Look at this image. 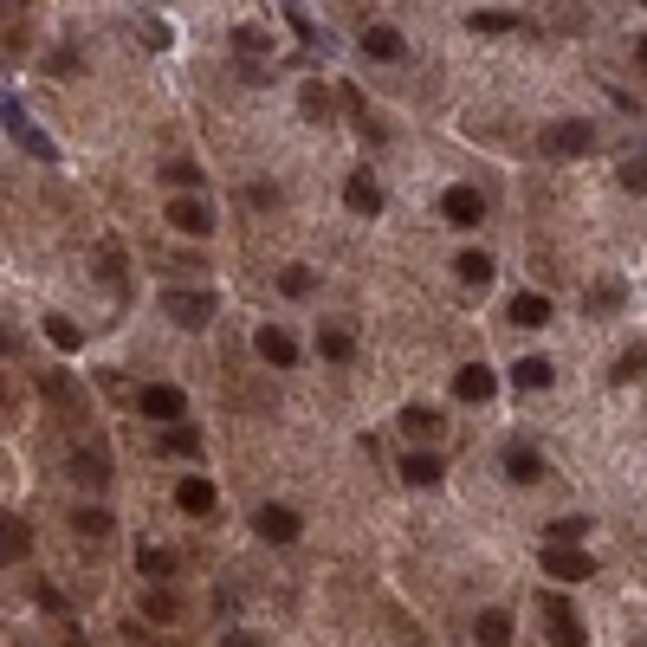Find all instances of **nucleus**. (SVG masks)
<instances>
[{
    "mask_svg": "<svg viewBox=\"0 0 647 647\" xmlns=\"http://www.w3.org/2000/svg\"><path fill=\"white\" fill-rule=\"evenodd\" d=\"M402 479H408V486H440V460H434V453H408Z\"/></svg>",
    "mask_w": 647,
    "mask_h": 647,
    "instance_id": "nucleus-25",
    "label": "nucleus"
},
{
    "mask_svg": "<svg viewBox=\"0 0 647 647\" xmlns=\"http://www.w3.org/2000/svg\"><path fill=\"white\" fill-rule=\"evenodd\" d=\"M343 201H350L356 214H382V188H376V175H350V182H343Z\"/></svg>",
    "mask_w": 647,
    "mask_h": 647,
    "instance_id": "nucleus-14",
    "label": "nucleus"
},
{
    "mask_svg": "<svg viewBox=\"0 0 647 647\" xmlns=\"http://www.w3.org/2000/svg\"><path fill=\"white\" fill-rule=\"evenodd\" d=\"M0 356H13V337H7V330H0Z\"/></svg>",
    "mask_w": 647,
    "mask_h": 647,
    "instance_id": "nucleus-43",
    "label": "nucleus"
},
{
    "mask_svg": "<svg viewBox=\"0 0 647 647\" xmlns=\"http://www.w3.org/2000/svg\"><path fill=\"white\" fill-rule=\"evenodd\" d=\"M538 143L550 149V156H589V149H596V130H589L583 117H557V123H544Z\"/></svg>",
    "mask_w": 647,
    "mask_h": 647,
    "instance_id": "nucleus-4",
    "label": "nucleus"
},
{
    "mask_svg": "<svg viewBox=\"0 0 647 647\" xmlns=\"http://www.w3.org/2000/svg\"><path fill=\"white\" fill-rule=\"evenodd\" d=\"M259 538L266 544H292L298 538V512L292 505H266V512H259Z\"/></svg>",
    "mask_w": 647,
    "mask_h": 647,
    "instance_id": "nucleus-11",
    "label": "nucleus"
},
{
    "mask_svg": "<svg viewBox=\"0 0 647 647\" xmlns=\"http://www.w3.org/2000/svg\"><path fill=\"white\" fill-rule=\"evenodd\" d=\"M169 227H175V233H208V227H214L208 201H201V195H175V201H169Z\"/></svg>",
    "mask_w": 647,
    "mask_h": 647,
    "instance_id": "nucleus-9",
    "label": "nucleus"
},
{
    "mask_svg": "<svg viewBox=\"0 0 647 647\" xmlns=\"http://www.w3.org/2000/svg\"><path fill=\"white\" fill-rule=\"evenodd\" d=\"M259 356H266L272 369H292V363H298V343L285 337L279 324H266V330H259Z\"/></svg>",
    "mask_w": 647,
    "mask_h": 647,
    "instance_id": "nucleus-12",
    "label": "nucleus"
},
{
    "mask_svg": "<svg viewBox=\"0 0 647 647\" xmlns=\"http://www.w3.org/2000/svg\"><path fill=\"white\" fill-rule=\"evenodd\" d=\"M622 188H628V195H641V188H647V162H641V156L622 162Z\"/></svg>",
    "mask_w": 647,
    "mask_h": 647,
    "instance_id": "nucleus-33",
    "label": "nucleus"
},
{
    "mask_svg": "<svg viewBox=\"0 0 647 647\" xmlns=\"http://www.w3.org/2000/svg\"><path fill=\"white\" fill-rule=\"evenodd\" d=\"M65 466H72V479H78V486H91V492L110 486V460L98 447H72V453H65Z\"/></svg>",
    "mask_w": 647,
    "mask_h": 647,
    "instance_id": "nucleus-8",
    "label": "nucleus"
},
{
    "mask_svg": "<svg viewBox=\"0 0 647 647\" xmlns=\"http://www.w3.org/2000/svg\"><path fill=\"white\" fill-rule=\"evenodd\" d=\"M544 570L557 576V583H589V576H596V557H589V550H557V544H544Z\"/></svg>",
    "mask_w": 647,
    "mask_h": 647,
    "instance_id": "nucleus-5",
    "label": "nucleus"
},
{
    "mask_svg": "<svg viewBox=\"0 0 647 647\" xmlns=\"http://www.w3.org/2000/svg\"><path fill=\"white\" fill-rule=\"evenodd\" d=\"M318 356H324V363H350V356H356V337L343 324H324L318 330Z\"/></svg>",
    "mask_w": 647,
    "mask_h": 647,
    "instance_id": "nucleus-15",
    "label": "nucleus"
},
{
    "mask_svg": "<svg viewBox=\"0 0 647 647\" xmlns=\"http://www.w3.org/2000/svg\"><path fill=\"white\" fill-rule=\"evenodd\" d=\"M162 447H175V453H201V434H195V428H175V434H162Z\"/></svg>",
    "mask_w": 647,
    "mask_h": 647,
    "instance_id": "nucleus-39",
    "label": "nucleus"
},
{
    "mask_svg": "<svg viewBox=\"0 0 647 647\" xmlns=\"http://www.w3.org/2000/svg\"><path fill=\"white\" fill-rule=\"evenodd\" d=\"M298 104H305V117H311V123H324V117H330V91H324V85H305V91H298Z\"/></svg>",
    "mask_w": 647,
    "mask_h": 647,
    "instance_id": "nucleus-29",
    "label": "nucleus"
},
{
    "mask_svg": "<svg viewBox=\"0 0 647 647\" xmlns=\"http://www.w3.org/2000/svg\"><path fill=\"white\" fill-rule=\"evenodd\" d=\"M220 647H259V641H253V635H227Z\"/></svg>",
    "mask_w": 647,
    "mask_h": 647,
    "instance_id": "nucleus-42",
    "label": "nucleus"
},
{
    "mask_svg": "<svg viewBox=\"0 0 647 647\" xmlns=\"http://www.w3.org/2000/svg\"><path fill=\"white\" fill-rule=\"evenodd\" d=\"M143 615L149 622H175V596L169 589H143Z\"/></svg>",
    "mask_w": 647,
    "mask_h": 647,
    "instance_id": "nucleus-28",
    "label": "nucleus"
},
{
    "mask_svg": "<svg viewBox=\"0 0 647 647\" xmlns=\"http://www.w3.org/2000/svg\"><path fill=\"white\" fill-rule=\"evenodd\" d=\"M440 214L453 220V227H479V220H486V201H479V188H447V201H440Z\"/></svg>",
    "mask_w": 647,
    "mask_h": 647,
    "instance_id": "nucleus-7",
    "label": "nucleus"
},
{
    "mask_svg": "<svg viewBox=\"0 0 647 647\" xmlns=\"http://www.w3.org/2000/svg\"><path fill=\"white\" fill-rule=\"evenodd\" d=\"M512 324H525V330L550 324V298H544V292H518V298H512Z\"/></svg>",
    "mask_w": 647,
    "mask_h": 647,
    "instance_id": "nucleus-17",
    "label": "nucleus"
},
{
    "mask_svg": "<svg viewBox=\"0 0 647 647\" xmlns=\"http://www.w3.org/2000/svg\"><path fill=\"white\" fill-rule=\"evenodd\" d=\"M505 473H512L518 486H538V479H544V460L531 447H505Z\"/></svg>",
    "mask_w": 647,
    "mask_h": 647,
    "instance_id": "nucleus-16",
    "label": "nucleus"
},
{
    "mask_svg": "<svg viewBox=\"0 0 647 647\" xmlns=\"http://www.w3.org/2000/svg\"><path fill=\"white\" fill-rule=\"evenodd\" d=\"M466 26H473V33H512L518 13L512 7H479V13H466Z\"/></svg>",
    "mask_w": 647,
    "mask_h": 647,
    "instance_id": "nucleus-23",
    "label": "nucleus"
},
{
    "mask_svg": "<svg viewBox=\"0 0 647 647\" xmlns=\"http://www.w3.org/2000/svg\"><path fill=\"white\" fill-rule=\"evenodd\" d=\"M26 550H33L26 525H20V518H0V563H7V557H26Z\"/></svg>",
    "mask_w": 647,
    "mask_h": 647,
    "instance_id": "nucleus-26",
    "label": "nucleus"
},
{
    "mask_svg": "<svg viewBox=\"0 0 647 647\" xmlns=\"http://www.w3.org/2000/svg\"><path fill=\"white\" fill-rule=\"evenodd\" d=\"M46 337L59 343V350H78V324H65V318H46Z\"/></svg>",
    "mask_w": 647,
    "mask_h": 647,
    "instance_id": "nucleus-34",
    "label": "nucleus"
},
{
    "mask_svg": "<svg viewBox=\"0 0 647 647\" xmlns=\"http://www.w3.org/2000/svg\"><path fill=\"white\" fill-rule=\"evenodd\" d=\"M285 20H292V33L305 39V46H318V26H311V13H305V7H285Z\"/></svg>",
    "mask_w": 647,
    "mask_h": 647,
    "instance_id": "nucleus-35",
    "label": "nucleus"
},
{
    "mask_svg": "<svg viewBox=\"0 0 647 647\" xmlns=\"http://www.w3.org/2000/svg\"><path fill=\"white\" fill-rule=\"evenodd\" d=\"M214 292H195V285H162V318L182 330H208L214 324Z\"/></svg>",
    "mask_w": 647,
    "mask_h": 647,
    "instance_id": "nucleus-1",
    "label": "nucleus"
},
{
    "mask_svg": "<svg viewBox=\"0 0 647 647\" xmlns=\"http://www.w3.org/2000/svg\"><path fill=\"white\" fill-rule=\"evenodd\" d=\"M589 305H596V311H615V305H622V285H596V292H589Z\"/></svg>",
    "mask_w": 647,
    "mask_h": 647,
    "instance_id": "nucleus-40",
    "label": "nucleus"
},
{
    "mask_svg": "<svg viewBox=\"0 0 647 647\" xmlns=\"http://www.w3.org/2000/svg\"><path fill=\"white\" fill-rule=\"evenodd\" d=\"M440 428H447V421H440V408H402V434H415V440H434Z\"/></svg>",
    "mask_w": 647,
    "mask_h": 647,
    "instance_id": "nucleus-20",
    "label": "nucleus"
},
{
    "mask_svg": "<svg viewBox=\"0 0 647 647\" xmlns=\"http://www.w3.org/2000/svg\"><path fill=\"white\" fill-rule=\"evenodd\" d=\"M363 52H369V59H402L408 39L395 33V26H363Z\"/></svg>",
    "mask_w": 647,
    "mask_h": 647,
    "instance_id": "nucleus-13",
    "label": "nucleus"
},
{
    "mask_svg": "<svg viewBox=\"0 0 647 647\" xmlns=\"http://www.w3.org/2000/svg\"><path fill=\"white\" fill-rule=\"evenodd\" d=\"M473 635H479V647H512V615H505V609H486Z\"/></svg>",
    "mask_w": 647,
    "mask_h": 647,
    "instance_id": "nucleus-19",
    "label": "nucleus"
},
{
    "mask_svg": "<svg viewBox=\"0 0 647 647\" xmlns=\"http://www.w3.org/2000/svg\"><path fill=\"white\" fill-rule=\"evenodd\" d=\"M98 285L104 292H123V246H98Z\"/></svg>",
    "mask_w": 647,
    "mask_h": 647,
    "instance_id": "nucleus-24",
    "label": "nucleus"
},
{
    "mask_svg": "<svg viewBox=\"0 0 647 647\" xmlns=\"http://www.w3.org/2000/svg\"><path fill=\"white\" fill-rule=\"evenodd\" d=\"M72 525H78V531H85V538H104V531H117V525H110V518H104V512H78V518H72Z\"/></svg>",
    "mask_w": 647,
    "mask_h": 647,
    "instance_id": "nucleus-38",
    "label": "nucleus"
},
{
    "mask_svg": "<svg viewBox=\"0 0 647 647\" xmlns=\"http://www.w3.org/2000/svg\"><path fill=\"white\" fill-rule=\"evenodd\" d=\"M279 285H285V298H311V266H285Z\"/></svg>",
    "mask_w": 647,
    "mask_h": 647,
    "instance_id": "nucleus-30",
    "label": "nucleus"
},
{
    "mask_svg": "<svg viewBox=\"0 0 647 647\" xmlns=\"http://www.w3.org/2000/svg\"><path fill=\"white\" fill-rule=\"evenodd\" d=\"M0 130H7L33 162H52V156H59V143H52V136L39 130L33 117H26V104H20V98H0Z\"/></svg>",
    "mask_w": 647,
    "mask_h": 647,
    "instance_id": "nucleus-2",
    "label": "nucleus"
},
{
    "mask_svg": "<svg viewBox=\"0 0 647 647\" xmlns=\"http://www.w3.org/2000/svg\"><path fill=\"white\" fill-rule=\"evenodd\" d=\"M641 369H647V350L635 343V350H622V363H615V382H641Z\"/></svg>",
    "mask_w": 647,
    "mask_h": 647,
    "instance_id": "nucleus-31",
    "label": "nucleus"
},
{
    "mask_svg": "<svg viewBox=\"0 0 647 647\" xmlns=\"http://www.w3.org/2000/svg\"><path fill=\"white\" fill-rule=\"evenodd\" d=\"M583 531H589V518H557V525H550L544 538L557 544V550H583Z\"/></svg>",
    "mask_w": 647,
    "mask_h": 647,
    "instance_id": "nucleus-27",
    "label": "nucleus"
},
{
    "mask_svg": "<svg viewBox=\"0 0 647 647\" xmlns=\"http://www.w3.org/2000/svg\"><path fill=\"white\" fill-rule=\"evenodd\" d=\"M175 570V557H169V550H156V544H149L143 550V576H169Z\"/></svg>",
    "mask_w": 647,
    "mask_h": 647,
    "instance_id": "nucleus-37",
    "label": "nucleus"
},
{
    "mask_svg": "<svg viewBox=\"0 0 647 647\" xmlns=\"http://www.w3.org/2000/svg\"><path fill=\"white\" fill-rule=\"evenodd\" d=\"M538 615H544V628H550V647H583V622H576L570 596L544 589V596H538Z\"/></svg>",
    "mask_w": 647,
    "mask_h": 647,
    "instance_id": "nucleus-3",
    "label": "nucleus"
},
{
    "mask_svg": "<svg viewBox=\"0 0 647 647\" xmlns=\"http://www.w3.org/2000/svg\"><path fill=\"white\" fill-rule=\"evenodd\" d=\"M453 272H460V285H466V292H486V285H492V272H499V266H492L486 253H460V266H453Z\"/></svg>",
    "mask_w": 647,
    "mask_h": 647,
    "instance_id": "nucleus-18",
    "label": "nucleus"
},
{
    "mask_svg": "<svg viewBox=\"0 0 647 647\" xmlns=\"http://www.w3.org/2000/svg\"><path fill=\"white\" fill-rule=\"evenodd\" d=\"M512 382H518V389H525V395H531V389H550V382H557V369H550V363H544V356H525V363H518V369H512Z\"/></svg>",
    "mask_w": 647,
    "mask_h": 647,
    "instance_id": "nucleus-22",
    "label": "nucleus"
},
{
    "mask_svg": "<svg viewBox=\"0 0 647 647\" xmlns=\"http://www.w3.org/2000/svg\"><path fill=\"white\" fill-rule=\"evenodd\" d=\"M169 182L175 188H201V169H195V162H169Z\"/></svg>",
    "mask_w": 647,
    "mask_h": 647,
    "instance_id": "nucleus-41",
    "label": "nucleus"
},
{
    "mask_svg": "<svg viewBox=\"0 0 647 647\" xmlns=\"http://www.w3.org/2000/svg\"><path fill=\"white\" fill-rule=\"evenodd\" d=\"M175 505H182V512H214V486L208 479H182V486H175Z\"/></svg>",
    "mask_w": 647,
    "mask_h": 647,
    "instance_id": "nucleus-21",
    "label": "nucleus"
},
{
    "mask_svg": "<svg viewBox=\"0 0 647 647\" xmlns=\"http://www.w3.org/2000/svg\"><path fill=\"white\" fill-rule=\"evenodd\" d=\"M233 46H240V52H266V46H272V39H266V33H259V26H233Z\"/></svg>",
    "mask_w": 647,
    "mask_h": 647,
    "instance_id": "nucleus-36",
    "label": "nucleus"
},
{
    "mask_svg": "<svg viewBox=\"0 0 647 647\" xmlns=\"http://www.w3.org/2000/svg\"><path fill=\"white\" fill-rule=\"evenodd\" d=\"M136 408H143L149 421H182V408H188V395L175 389V382H149L143 395H136Z\"/></svg>",
    "mask_w": 647,
    "mask_h": 647,
    "instance_id": "nucleus-6",
    "label": "nucleus"
},
{
    "mask_svg": "<svg viewBox=\"0 0 647 647\" xmlns=\"http://www.w3.org/2000/svg\"><path fill=\"white\" fill-rule=\"evenodd\" d=\"M453 395H460V402H492V395H499V376H492L486 363H466L460 376H453Z\"/></svg>",
    "mask_w": 647,
    "mask_h": 647,
    "instance_id": "nucleus-10",
    "label": "nucleus"
},
{
    "mask_svg": "<svg viewBox=\"0 0 647 647\" xmlns=\"http://www.w3.org/2000/svg\"><path fill=\"white\" fill-rule=\"evenodd\" d=\"M39 389H46V395H52V402H65V408H78V382H72V376H46V382H39Z\"/></svg>",
    "mask_w": 647,
    "mask_h": 647,
    "instance_id": "nucleus-32",
    "label": "nucleus"
}]
</instances>
